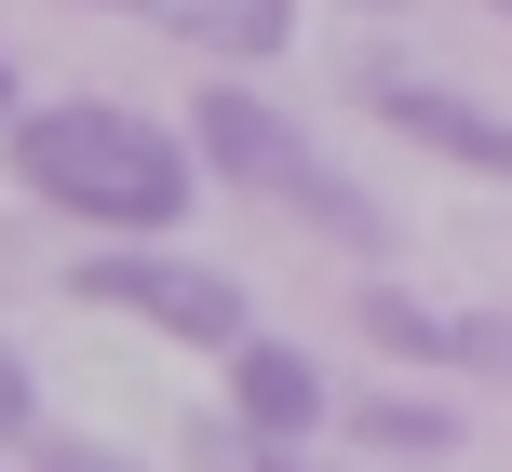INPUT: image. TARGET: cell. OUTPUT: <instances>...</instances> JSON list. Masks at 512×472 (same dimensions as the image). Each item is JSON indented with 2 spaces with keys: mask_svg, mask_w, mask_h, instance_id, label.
I'll list each match as a JSON object with an SVG mask.
<instances>
[{
  "mask_svg": "<svg viewBox=\"0 0 512 472\" xmlns=\"http://www.w3.org/2000/svg\"><path fill=\"white\" fill-rule=\"evenodd\" d=\"M364 338L418 351V365H499L512 378V324H459V311H432V297H405V284H364Z\"/></svg>",
  "mask_w": 512,
  "mask_h": 472,
  "instance_id": "5b68a950",
  "label": "cell"
},
{
  "mask_svg": "<svg viewBox=\"0 0 512 472\" xmlns=\"http://www.w3.org/2000/svg\"><path fill=\"white\" fill-rule=\"evenodd\" d=\"M41 472H135V459H108V446H81V432H41Z\"/></svg>",
  "mask_w": 512,
  "mask_h": 472,
  "instance_id": "8fae6325",
  "label": "cell"
},
{
  "mask_svg": "<svg viewBox=\"0 0 512 472\" xmlns=\"http://www.w3.org/2000/svg\"><path fill=\"white\" fill-rule=\"evenodd\" d=\"M351 432H364V446H391V459H445V446H459V419H445V405H418V392H378Z\"/></svg>",
  "mask_w": 512,
  "mask_h": 472,
  "instance_id": "9c48e42d",
  "label": "cell"
},
{
  "mask_svg": "<svg viewBox=\"0 0 512 472\" xmlns=\"http://www.w3.org/2000/svg\"><path fill=\"white\" fill-rule=\"evenodd\" d=\"M230 405H243L256 432H297V446H310V432H324V365L283 351V338H243L230 351Z\"/></svg>",
  "mask_w": 512,
  "mask_h": 472,
  "instance_id": "52a82bcc",
  "label": "cell"
},
{
  "mask_svg": "<svg viewBox=\"0 0 512 472\" xmlns=\"http://www.w3.org/2000/svg\"><path fill=\"white\" fill-rule=\"evenodd\" d=\"M351 95L378 108L391 135H418V149H445V162H472V176H512V122H499V108H472V95H445V81H418V68H364Z\"/></svg>",
  "mask_w": 512,
  "mask_h": 472,
  "instance_id": "277c9868",
  "label": "cell"
},
{
  "mask_svg": "<svg viewBox=\"0 0 512 472\" xmlns=\"http://www.w3.org/2000/svg\"><path fill=\"white\" fill-rule=\"evenodd\" d=\"M0 122H14V68H0Z\"/></svg>",
  "mask_w": 512,
  "mask_h": 472,
  "instance_id": "7c38bea8",
  "label": "cell"
},
{
  "mask_svg": "<svg viewBox=\"0 0 512 472\" xmlns=\"http://www.w3.org/2000/svg\"><path fill=\"white\" fill-rule=\"evenodd\" d=\"M189 149H203L216 176L243 189V203H297V216H310V230H324V243H364V257H378V243H391V216L364 203V189L337 176V162L310 149V135L283 122L270 95H203V122H189Z\"/></svg>",
  "mask_w": 512,
  "mask_h": 472,
  "instance_id": "7a4b0ae2",
  "label": "cell"
},
{
  "mask_svg": "<svg viewBox=\"0 0 512 472\" xmlns=\"http://www.w3.org/2000/svg\"><path fill=\"white\" fill-rule=\"evenodd\" d=\"M0 149H14V176L41 189L54 216H95V230H135V243H162L189 216V149L149 108L68 95V108H41V122H0Z\"/></svg>",
  "mask_w": 512,
  "mask_h": 472,
  "instance_id": "6da1fadb",
  "label": "cell"
},
{
  "mask_svg": "<svg viewBox=\"0 0 512 472\" xmlns=\"http://www.w3.org/2000/svg\"><path fill=\"white\" fill-rule=\"evenodd\" d=\"M68 297H81V311H122V324H149V338H189V351H243V338H256V311H243V284H230V270H203V257H162V243L81 257V270H68Z\"/></svg>",
  "mask_w": 512,
  "mask_h": 472,
  "instance_id": "3957f363",
  "label": "cell"
},
{
  "mask_svg": "<svg viewBox=\"0 0 512 472\" xmlns=\"http://www.w3.org/2000/svg\"><path fill=\"white\" fill-rule=\"evenodd\" d=\"M122 14H149V27H176V41H203V54H230V68H270V54L297 41V0H122Z\"/></svg>",
  "mask_w": 512,
  "mask_h": 472,
  "instance_id": "8992f818",
  "label": "cell"
},
{
  "mask_svg": "<svg viewBox=\"0 0 512 472\" xmlns=\"http://www.w3.org/2000/svg\"><path fill=\"white\" fill-rule=\"evenodd\" d=\"M364 14H378V0H364Z\"/></svg>",
  "mask_w": 512,
  "mask_h": 472,
  "instance_id": "4fadbf2b",
  "label": "cell"
},
{
  "mask_svg": "<svg viewBox=\"0 0 512 472\" xmlns=\"http://www.w3.org/2000/svg\"><path fill=\"white\" fill-rule=\"evenodd\" d=\"M0 446H41V392H27V365H14V338H0Z\"/></svg>",
  "mask_w": 512,
  "mask_h": 472,
  "instance_id": "30bf717a",
  "label": "cell"
},
{
  "mask_svg": "<svg viewBox=\"0 0 512 472\" xmlns=\"http://www.w3.org/2000/svg\"><path fill=\"white\" fill-rule=\"evenodd\" d=\"M189 472H310V459H297V432H256L243 405H230V419L189 432Z\"/></svg>",
  "mask_w": 512,
  "mask_h": 472,
  "instance_id": "ba28073f",
  "label": "cell"
}]
</instances>
